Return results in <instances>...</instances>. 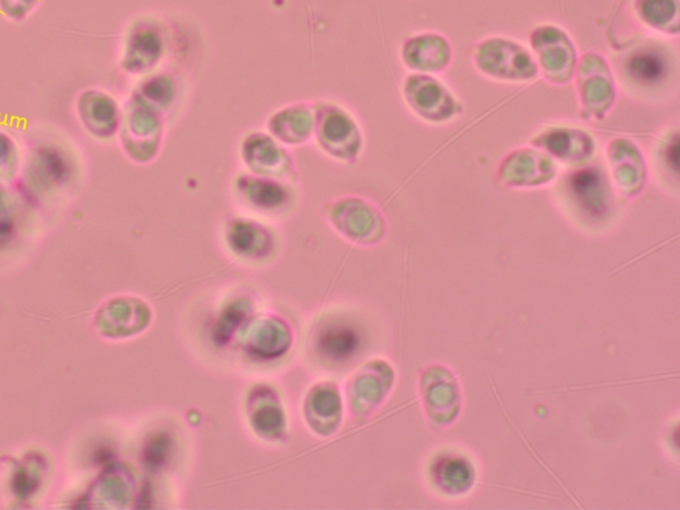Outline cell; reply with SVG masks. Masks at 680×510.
Returning <instances> with one entry per match:
<instances>
[{"label": "cell", "mask_w": 680, "mask_h": 510, "mask_svg": "<svg viewBox=\"0 0 680 510\" xmlns=\"http://www.w3.org/2000/svg\"><path fill=\"white\" fill-rule=\"evenodd\" d=\"M318 141L324 151L342 160L351 159L358 135L351 117L338 107H326L318 116Z\"/></svg>", "instance_id": "obj_1"}, {"label": "cell", "mask_w": 680, "mask_h": 510, "mask_svg": "<svg viewBox=\"0 0 680 510\" xmlns=\"http://www.w3.org/2000/svg\"><path fill=\"white\" fill-rule=\"evenodd\" d=\"M303 107L304 105L285 109L270 120V130L278 137L279 141L297 144V142L308 140L309 136L313 134L315 120L311 119L313 116H311L310 111Z\"/></svg>", "instance_id": "obj_2"}, {"label": "cell", "mask_w": 680, "mask_h": 510, "mask_svg": "<svg viewBox=\"0 0 680 510\" xmlns=\"http://www.w3.org/2000/svg\"><path fill=\"white\" fill-rule=\"evenodd\" d=\"M245 149L249 152L245 161L255 172H276L278 166L285 164L283 148L277 147L270 137H252Z\"/></svg>", "instance_id": "obj_3"}, {"label": "cell", "mask_w": 680, "mask_h": 510, "mask_svg": "<svg viewBox=\"0 0 680 510\" xmlns=\"http://www.w3.org/2000/svg\"><path fill=\"white\" fill-rule=\"evenodd\" d=\"M629 70L639 82L654 83L664 77L666 67L659 55L644 53L634 56L629 63Z\"/></svg>", "instance_id": "obj_4"}]
</instances>
